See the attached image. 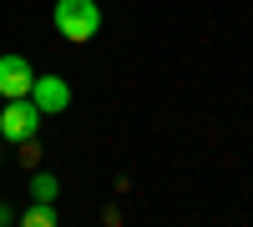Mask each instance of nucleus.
<instances>
[{"label":"nucleus","mask_w":253,"mask_h":227,"mask_svg":"<svg viewBox=\"0 0 253 227\" xmlns=\"http://www.w3.org/2000/svg\"><path fill=\"white\" fill-rule=\"evenodd\" d=\"M51 20H56V31L66 35V40L86 46V40L101 31V5H96V0H56Z\"/></svg>","instance_id":"nucleus-1"},{"label":"nucleus","mask_w":253,"mask_h":227,"mask_svg":"<svg viewBox=\"0 0 253 227\" xmlns=\"http://www.w3.org/2000/svg\"><path fill=\"white\" fill-rule=\"evenodd\" d=\"M36 131H41V106H36L31 96H10V101H5V111H0V136L20 147V141L36 136Z\"/></svg>","instance_id":"nucleus-2"},{"label":"nucleus","mask_w":253,"mask_h":227,"mask_svg":"<svg viewBox=\"0 0 253 227\" xmlns=\"http://www.w3.org/2000/svg\"><path fill=\"white\" fill-rule=\"evenodd\" d=\"M31 86H36V71H31V61L26 56H0V96H31Z\"/></svg>","instance_id":"nucleus-3"},{"label":"nucleus","mask_w":253,"mask_h":227,"mask_svg":"<svg viewBox=\"0 0 253 227\" xmlns=\"http://www.w3.org/2000/svg\"><path fill=\"white\" fill-rule=\"evenodd\" d=\"M31 101L41 106V116H56V111H66V106H71V86H66L61 76H36Z\"/></svg>","instance_id":"nucleus-4"},{"label":"nucleus","mask_w":253,"mask_h":227,"mask_svg":"<svg viewBox=\"0 0 253 227\" xmlns=\"http://www.w3.org/2000/svg\"><path fill=\"white\" fill-rule=\"evenodd\" d=\"M56 192H61V187H56L51 172H31V197H36V202H56Z\"/></svg>","instance_id":"nucleus-5"},{"label":"nucleus","mask_w":253,"mask_h":227,"mask_svg":"<svg viewBox=\"0 0 253 227\" xmlns=\"http://www.w3.org/2000/svg\"><path fill=\"white\" fill-rule=\"evenodd\" d=\"M20 222H26V227H56V212H51V202H36Z\"/></svg>","instance_id":"nucleus-6"},{"label":"nucleus","mask_w":253,"mask_h":227,"mask_svg":"<svg viewBox=\"0 0 253 227\" xmlns=\"http://www.w3.org/2000/svg\"><path fill=\"white\" fill-rule=\"evenodd\" d=\"M20 162H26V167L36 172V162H41V147H36V136H26V141H20Z\"/></svg>","instance_id":"nucleus-7"},{"label":"nucleus","mask_w":253,"mask_h":227,"mask_svg":"<svg viewBox=\"0 0 253 227\" xmlns=\"http://www.w3.org/2000/svg\"><path fill=\"white\" fill-rule=\"evenodd\" d=\"M0 222H10V207H0Z\"/></svg>","instance_id":"nucleus-8"}]
</instances>
